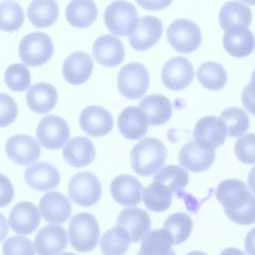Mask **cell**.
Returning <instances> with one entry per match:
<instances>
[{"label": "cell", "mask_w": 255, "mask_h": 255, "mask_svg": "<svg viewBox=\"0 0 255 255\" xmlns=\"http://www.w3.org/2000/svg\"><path fill=\"white\" fill-rule=\"evenodd\" d=\"M103 18L110 31L119 36L133 33L139 20L135 7L124 0H117L110 3L104 11Z\"/></svg>", "instance_id": "277c9868"}, {"label": "cell", "mask_w": 255, "mask_h": 255, "mask_svg": "<svg viewBox=\"0 0 255 255\" xmlns=\"http://www.w3.org/2000/svg\"><path fill=\"white\" fill-rule=\"evenodd\" d=\"M1 207L10 202L13 197V188L10 181L1 175Z\"/></svg>", "instance_id": "f6af8a7d"}, {"label": "cell", "mask_w": 255, "mask_h": 255, "mask_svg": "<svg viewBox=\"0 0 255 255\" xmlns=\"http://www.w3.org/2000/svg\"><path fill=\"white\" fill-rule=\"evenodd\" d=\"M196 74L202 86L210 90L221 89L228 81L227 73L223 66L214 61L202 63L198 68Z\"/></svg>", "instance_id": "836d02e7"}, {"label": "cell", "mask_w": 255, "mask_h": 255, "mask_svg": "<svg viewBox=\"0 0 255 255\" xmlns=\"http://www.w3.org/2000/svg\"><path fill=\"white\" fill-rule=\"evenodd\" d=\"M98 63L109 67L119 65L125 59V50L121 40L112 34H104L95 41L92 49Z\"/></svg>", "instance_id": "e0dca14e"}, {"label": "cell", "mask_w": 255, "mask_h": 255, "mask_svg": "<svg viewBox=\"0 0 255 255\" xmlns=\"http://www.w3.org/2000/svg\"><path fill=\"white\" fill-rule=\"evenodd\" d=\"M172 193L162 184L153 181L144 188L142 200L147 208L154 212L167 210L172 203Z\"/></svg>", "instance_id": "d590c367"}, {"label": "cell", "mask_w": 255, "mask_h": 255, "mask_svg": "<svg viewBox=\"0 0 255 255\" xmlns=\"http://www.w3.org/2000/svg\"><path fill=\"white\" fill-rule=\"evenodd\" d=\"M62 154L70 165L75 167H83L94 161L96 150L88 138L76 136L71 138L64 147Z\"/></svg>", "instance_id": "484cf974"}, {"label": "cell", "mask_w": 255, "mask_h": 255, "mask_svg": "<svg viewBox=\"0 0 255 255\" xmlns=\"http://www.w3.org/2000/svg\"><path fill=\"white\" fill-rule=\"evenodd\" d=\"M216 158L215 149L206 147L196 140L185 143L179 152L180 166L193 172L198 173L208 169Z\"/></svg>", "instance_id": "8fae6325"}, {"label": "cell", "mask_w": 255, "mask_h": 255, "mask_svg": "<svg viewBox=\"0 0 255 255\" xmlns=\"http://www.w3.org/2000/svg\"><path fill=\"white\" fill-rule=\"evenodd\" d=\"M142 186L135 177L122 174L115 177L110 185L112 197L124 206H134L141 200Z\"/></svg>", "instance_id": "44dd1931"}, {"label": "cell", "mask_w": 255, "mask_h": 255, "mask_svg": "<svg viewBox=\"0 0 255 255\" xmlns=\"http://www.w3.org/2000/svg\"><path fill=\"white\" fill-rule=\"evenodd\" d=\"M0 127H6L12 123L17 115L14 100L6 94H0Z\"/></svg>", "instance_id": "7bdbcfd3"}, {"label": "cell", "mask_w": 255, "mask_h": 255, "mask_svg": "<svg viewBox=\"0 0 255 255\" xmlns=\"http://www.w3.org/2000/svg\"><path fill=\"white\" fill-rule=\"evenodd\" d=\"M39 207L43 218L49 223H63L71 214L69 200L62 193L55 191L46 193L39 201Z\"/></svg>", "instance_id": "d6986e66"}, {"label": "cell", "mask_w": 255, "mask_h": 255, "mask_svg": "<svg viewBox=\"0 0 255 255\" xmlns=\"http://www.w3.org/2000/svg\"><path fill=\"white\" fill-rule=\"evenodd\" d=\"M172 237L164 228L152 230L143 238L138 255H173Z\"/></svg>", "instance_id": "1f68e13d"}, {"label": "cell", "mask_w": 255, "mask_h": 255, "mask_svg": "<svg viewBox=\"0 0 255 255\" xmlns=\"http://www.w3.org/2000/svg\"><path fill=\"white\" fill-rule=\"evenodd\" d=\"M138 5L147 10H159L169 6L173 0H135Z\"/></svg>", "instance_id": "bcb514c9"}, {"label": "cell", "mask_w": 255, "mask_h": 255, "mask_svg": "<svg viewBox=\"0 0 255 255\" xmlns=\"http://www.w3.org/2000/svg\"><path fill=\"white\" fill-rule=\"evenodd\" d=\"M70 242L72 247L80 252L92 250L97 245L100 230L96 218L88 212L74 215L68 227Z\"/></svg>", "instance_id": "3957f363"}, {"label": "cell", "mask_w": 255, "mask_h": 255, "mask_svg": "<svg viewBox=\"0 0 255 255\" xmlns=\"http://www.w3.org/2000/svg\"><path fill=\"white\" fill-rule=\"evenodd\" d=\"M117 123L122 135L130 140H137L144 137L149 125L142 110L134 106L125 108L119 115Z\"/></svg>", "instance_id": "cb8c5ba5"}, {"label": "cell", "mask_w": 255, "mask_h": 255, "mask_svg": "<svg viewBox=\"0 0 255 255\" xmlns=\"http://www.w3.org/2000/svg\"><path fill=\"white\" fill-rule=\"evenodd\" d=\"M242 101L248 112L255 115V82L250 81L243 90Z\"/></svg>", "instance_id": "ee69618b"}, {"label": "cell", "mask_w": 255, "mask_h": 255, "mask_svg": "<svg viewBox=\"0 0 255 255\" xmlns=\"http://www.w3.org/2000/svg\"><path fill=\"white\" fill-rule=\"evenodd\" d=\"M163 30L162 23L157 17L152 15L140 17L136 30L128 36L129 45L137 51L147 50L158 41Z\"/></svg>", "instance_id": "9a60e30c"}, {"label": "cell", "mask_w": 255, "mask_h": 255, "mask_svg": "<svg viewBox=\"0 0 255 255\" xmlns=\"http://www.w3.org/2000/svg\"><path fill=\"white\" fill-rule=\"evenodd\" d=\"M223 45L233 57L243 58L250 55L255 48V38L253 32L245 26H237L225 31Z\"/></svg>", "instance_id": "7402d4cb"}, {"label": "cell", "mask_w": 255, "mask_h": 255, "mask_svg": "<svg viewBox=\"0 0 255 255\" xmlns=\"http://www.w3.org/2000/svg\"><path fill=\"white\" fill-rule=\"evenodd\" d=\"M251 6H255V0H240Z\"/></svg>", "instance_id": "681fc988"}, {"label": "cell", "mask_w": 255, "mask_h": 255, "mask_svg": "<svg viewBox=\"0 0 255 255\" xmlns=\"http://www.w3.org/2000/svg\"><path fill=\"white\" fill-rule=\"evenodd\" d=\"M40 214L37 206L28 201L14 205L9 212L8 221L11 229L20 235L35 232L40 222Z\"/></svg>", "instance_id": "2e32d148"}, {"label": "cell", "mask_w": 255, "mask_h": 255, "mask_svg": "<svg viewBox=\"0 0 255 255\" xmlns=\"http://www.w3.org/2000/svg\"><path fill=\"white\" fill-rule=\"evenodd\" d=\"M130 241L128 233L122 227L117 225L103 234L100 247L104 255H121L127 252Z\"/></svg>", "instance_id": "e575fe53"}, {"label": "cell", "mask_w": 255, "mask_h": 255, "mask_svg": "<svg viewBox=\"0 0 255 255\" xmlns=\"http://www.w3.org/2000/svg\"><path fill=\"white\" fill-rule=\"evenodd\" d=\"M54 52V45L46 33L36 31L26 34L21 40L18 54L22 62L28 66H41L49 60Z\"/></svg>", "instance_id": "5b68a950"}, {"label": "cell", "mask_w": 255, "mask_h": 255, "mask_svg": "<svg viewBox=\"0 0 255 255\" xmlns=\"http://www.w3.org/2000/svg\"><path fill=\"white\" fill-rule=\"evenodd\" d=\"M68 243L67 233L60 226L47 225L37 233L34 247L39 255H53L61 253Z\"/></svg>", "instance_id": "ac0fdd59"}, {"label": "cell", "mask_w": 255, "mask_h": 255, "mask_svg": "<svg viewBox=\"0 0 255 255\" xmlns=\"http://www.w3.org/2000/svg\"><path fill=\"white\" fill-rule=\"evenodd\" d=\"M229 136L239 137L246 133L250 126L249 118L242 109L231 107L225 109L220 114Z\"/></svg>", "instance_id": "8d00e7d4"}, {"label": "cell", "mask_w": 255, "mask_h": 255, "mask_svg": "<svg viewBox=\"0 0 255 255\" xmlns=\"http://www.w3.org/2000/svg\"><path fill=\"white\" fill-rule=\"evenodd\" d=\"M251 81L255 82V69H254V70L253 71V72L252 73L251 78Z\"/></svg>", "instance_id": "f907efd6"}, {"label": "cell", "mask_w": 255, "mask_h": 255, "mask_svg": "<svg viewBox=\"0 0 255 255\" xmlns=\"http://www.w3.org/2000/svg\"><path fill=\"white\" fill-rule=\"evenodd\" d=\"M166 37L175 51L185 54L195 51L202 41L198 26L193 21L184 18L176 19L169 25Z\"/></svg>", "instance_id": "52a82bcc"}, {"label": "cell", "mask_w": 255, "mask_h": 255, "mask_svg": "<svg viewBox=\"0 0 255 255\" xmlns=\"http://www.w3.org/2000/svg\"><path fill=\"white\" fill-rule=\"evenodd\" d=\"M215 194L232 221L242 225L255 223V195L243 181L234 178L223 180L217 186Z\"/></svg>", "instance_id": "6da1fadb"}, {"label": "cell", "mask_w": 255, "mask_h": 255, "mask_svg": "<svg viewBox=\"0 0 255 255\" xmlns=\"http://www.w3.org/2000/svg\"><path fill=\"white\" fill-rule=\"evenodd\" d=\"M2 250L4 255L34 254L32 242L25 237L19 236L11 237L5 240Z\"/></svg>", "instance_id": "b9f144b4"}, {"label": "cell", "mask_w": 255, "mask_h": 255, "mask_svg": "<svg viewBox=\"0 0 255 255\" xmlns=\"http://www.w3.org/2000/svg\"><path fill=\"white\" fill-rule=\"evenodd\" d=\"M4 81L8 88L14 92H22L30 84V74L27 67L21 63L13 64L6 69Z\"/></svg>", "instance_id": "ab89813d"}, {"label": "cell", "mask_w": 255, "mask_h": 255, "mask_svg": "<svg viewBox=\"0 0 255 255\" xmlns=\"http://www.w3.org/2000/svg\"><path fill=\"white\" fill-rule=\"evenodd\" d=\"M57 92L50 84L39 82L32 85L26 95V101L29 109L41 114L49 113L56 106Z\"/></svg>", "instance_id": "83f0119b"}, {"label": "cell", "mask_w": 255, "mask_h": 255, "mask_svg": "<svg viewBox=\"0 0 255 255\" xmlns=\"http://www.w3.org/2000/svg\"><path fill=\"white\" fill-rule=\"evenodd\" d=\"M102 192V185L97 177L87 171L75 174L68 185L69 197L81 206L89 207L97 203Z\"/></svg>", "instance_id": "ba28073f"}, {"label": "cell", "mask_w": 255, "mask_h": 255, "mask_svg": "<svg viewBox=\"0 0 255 255\" xmlns=\"http://www.w3.org/2000/svg\"><path fill=\"white\" fill-rule=\"evenodd\" d=\"M117 225L123 228L132 242H137L151 228L150 218L146 211L137 207L123 209L117 218Z\"/></svg>", "instance_id": "d4e9b609"}, {"label": "cell", "mask_w": 255, "mask_h": 255, "mask_svg": "<svg viewBox=\"0 0 255 255\" xmlns=\"http://www.w3.org/2000/svg\"><path fill=\"white\" fill-rule=\"evenodd\" d=\"M5 151L8 158L14 163L27 165L39 159L41 147L33 137L18 134L7 140Z\"/></svg>", "instance_id": "7c38bea8"}, {"label": "cell", "mask_w": 255, "mask_h": 255, "mask_svg": "<svg viewBox=\"0 0 255 255\" xmlns=\"http://www.w3.org/2000/svg\"><path fill=\"white\" fill-rule=\"evenodd\" d=\"M82 129L88 135L93 137L104 136L111 132L114 119L110 112L104 108L92 105L85 108L79 117Z\"/></svg>", "instance_id": "5bb4252c"}, {"label": "cell", "mask_w": 255, "mask_h": 255, "mask_svg": "<svg viewBox=\"0 0 255 255\" xmlns=\"http://www.w3.org/2000/svg\"><path fill=\"white\" fill-rule=\"evenodd\" d=\"M189 180L187 171L173 164L164 167L153 178V181L162 184L180 199L186 193L184 188L188 185Z\"/></svg>", "instance_id": "d6a6232c"}, {"label": "cell", "mask_w": 255, "mask_h": 255, "mask_svg": "<svg viewBox=\"0 0 255 255\" xmlns=\"http://www.w3.org/2000/svg\"><path fill=\"white\" fill-rule=\"evenodd\" d=\"M161 76L162 83L166 88L173 91H179L191 84L195 73L193 67L188 59L175 56L164 64Z\"/></svg>", "instance_id": "30bf717a"}, {"label": "cell", "mask_w": 255, "mask_h": 255, "mask_svg": "<svg viewBox=\"0 0 255 255\" xmlns=\"http://www.w3.org/2000/svg\"><path fill=\"white\" fill-rule=\"evenodd\" d=\"M93 70V60L91 56L83 51H76L65 60L62 74L66 81L72 85L85 83L90 77Z\"/></svg>", "instance_id": "603a6c76"}, {"label": "cell", "mask_w": 255, "mask_h": 255, "mask_svg": "<svg viewBox=\"0 0 255 255\" xmlns=\"http://www.w3.org/2000/svg\"><path fill=\"white\" fill-rule=\"evenodd\" d=\"M138 107L145 115L152 126L163 125L171 118L172 107L170 101L161 94H151L141 100Z\"/></svg>", "instance_id": "4316f807"}, {"label": "cell", "mask_w": 255, "mask_h": 255, "mask_svg": "<svg viewBox=\"0 0 255 255\" xmlns=\"http://www.w3.org/2000/svg\"><path fill=\"white\" fill-rule=\"evenodd\" d=\"M236 157L247 164L255 163V133H249L238 139L234 146Z\"/></svg>", "instance_id": "60d3db41"}, {"label": "cell", "mask_w": 255, "mask_h": 255, "mask_svg": "<svg viewBox=\"0 0 255 255\" xmlns=\"http://www.w3.org/2000/svg\"><path fill=\"white\" fill-rule=\"evenodd\" d=\"M252 18L250 8L235 0L226 2L221 8L219 14L220 25L225 31L237 26L249 27Z\"/></svg>", "instance_id": "f1b7e54d"}, {"label": "cell", "mask_w": 255, "mask_h": 255, "mask_svg": "<svg viewBox=\"0 0 255 255\" xmlns=\"http://www.w3.org/2000/svg\"><path fill=\"white\" fill-rule=\"evenodd\" d=\"M36 135L39 142L49 149L62 148L69 140L70 129L60 117L50 115L43 118L38 124Z\"/></svg>", "instance_id": "9c48e42d"}, {"label": "cell", "mask_w": 255, "mask_h": 255, "mask_svg": "<svg viewBox=\"0 0 255 255\" xmlns=\"http://www.w3.org/2000/svg\"><path fill=\"white\" fill-rule=\"evenodd\" d=\"M227 133L225 125L220 118L208 116L197 122L193 136L200 144L215 150L224 143Z\"/></svg>", "instance_id": "4fadbf2b"}, {"label": "cell", "mask_w": 255, "mask_h": 255, "mask_svg": "<svg viewBox=\"0 0 255 255\" xmlns=\"http://www.w3.org/2000/svg\"><path fill=\"white\" fill-rule=\"evenodd\" d=\"M98 14L97 6L93 0H72L65 10L68 23L80 28L90 26L95 22Z\"/></svg>", "instance_id": "f546056e"}, {"label": "cell", "mask_w": 255, "mask_h": 255, "mask_svg": "<svg viewBox=\"0 0 255 255\" xmlns=\"http://www.w3.org/2000/svg\"><path fill=\"white\" fill-rule=\"evenodd\" d=\"M248 183L250 188L255 194V165L253 166L249 172Z\"/></svg>", "instance_id": "c3c4849f"}, {"label": "cell", "mask_w": 255, "mask_h": 255, "mask_svg": "<svg viewBox=\"0 0 255 255\" xmlns=\"http://www.w3.org/2000/svg\"><path fill=\"white\" fill-rule=\"evenodd\" d=\"M150 84L146 68L138 62L124 65L119 72L117 86L123 96L130 100L141 98L147 92Z\"/></svg>", "instance_id": "8992f818"}, {"label": "cell", "mask_w": 255, "mask_h": 255, "mask_svg": "<svg viewBox=\"0 0 255 255\" xmlns=\"http://www.w3.org/2000/svg\"><path fill=\"white\" fill-rule=\"evenodd\" d=\"M167 155L165 146L159 139L147 137L132 147L130 153V165L137 174L149 176L164 165Z\"/></svg>", "instance_id": "7a4b0ae2"}, {"label": "cell", "mask_w": 255, "mask_h": 255, "mask_svg": "<svg viewBox=\"0 0 255 255\" xmlns=\"http://www.w3.org/2000/svg\"><path fill=\"white\" fill-rule=\"evenodd\" d=\"M245 248L247 254L255 255V227L250 230L245 238Z\"/></svg>", "instance_id": "7dc6e473"}, {"label": "cell", "mask_w": 255, "mask_h": 255, "mask_svg": "<svg viewBox=\"0 0 255 255\" xmlns=\"http://www.w3.org/2000/svg\"><path fill=\"white\" fill-rule=\"evenodd\" d=\"M27 15L35 26L46 28L57 20L59 7L55 0H32L27 8Z\"/></svg>", "instance_id": "4dcf8cb0"}, {"label": "cell", "mask_w": 255, "mask_h": 255, "mask_svg": "<svg viewBox=\"0 0 255 255\" xmlns=\"http://www.w3.org/2000/svg\"><path fill=\"white\" fill-rule=\"evenodd\" d=\"M24 176L30 187L41 191L54 189L60 181L57 168L46 162H37L28 166L24 171Z\"/></svg>", "instance_id": "ffe728a7"}, {"label": "cell", "mask_w": 255, "mask_h": 255, "mask_svg": "<svg viewBox=\"0 0 255 255\" xmlns=\"http://www.w3.org/2000/svg\"><path fill=\"white\" fill-rule=\"evenodd\" d=\"M193 227L191 218L183 212H177L170 215L163 226L171 234L173 245H180L186 241L191 234Z\"/></svg>", "instance_id": "74e56055"}, {"label": "cell", "mask_w": 255, "mask_h": 255, "mask_svg": "<svg viewBox=\"0 0 255 255\" xmlns=\"http://www.w3.org/2000/svg\"><path fill=\"white\" fill-rule=\"evenodd\" d=\"M0 29L12 32L22 26L24 13L21 6L16 1L6 0L0 3Z\"/></svg>", "instance_id": "f35d334b"}]
</instances>
